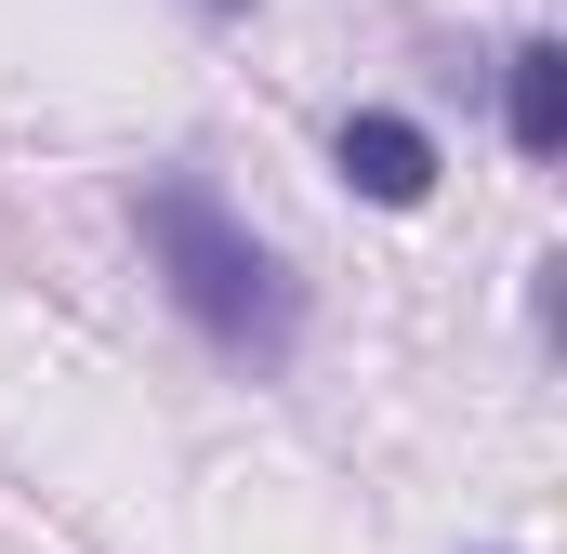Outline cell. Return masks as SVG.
Segmentation results:
<instances>
[{
  "label": "cell",
  "mask_w": 567,
  "mask_h": 554,
  "mask_svg": "<svg viewBox=\"0 0 567 554\" xmlns=\"http://www.w3.org/2000/svg\"><path fill=\"white\" fill-rule=\"evenodd\" d=\"M185 13H198V27H251L265 0H185Z\"/></svg>",
  "instance_id": "277c9868"
},
{
  "label": "cell",
  "mask_w": 567,
  "mask_h": 554,
  "mask_svg": "<svg viewBox=\"0 0 567 554\" xmlns=\"http://www.w3.org/2000/svg\"><path fill=\"white\" fill-rule=\"evenodd\" d=\"M133 238H145V277L172 290V317H185L225 370L278 383L290 357H303V277H290V252L225 198V185L145 172V185H133Z\"/></svg>",
  "instance_id": "6da1fadb"
},
{
  "label": "cell",
  "mask_w": 567,
  "mask_h": 554,
  "mask_svg": "<svg viewBox=\"0 0 567 554\" xmlns=\"http://www.w3.org/2000/svg\"><path fill=\"white\" fill-rule=\"evenodd\" d=\"M330 172H343V198H370V212H423L435 172H449V145H435L410 106H343V120H330Z\"/></svg>",
  "instance_id": "7a4b0ae2"
},
{
  "label": "cell",
  "mask_w": 567,
  "mask_h": 554,
  "mask_svg": "<svg viewBox=\"0 0 567 554\" xmlns=\"http://www.w3.org/2000/svg\"><path fill=\"white\" fill-rule=\"evenodd\" d=\"M502 133H515L528 172L567 158V40H555V27H528V40L502 53Z\"/></svg>",
  "instance_id": "3957f363"
}]
</instances>
